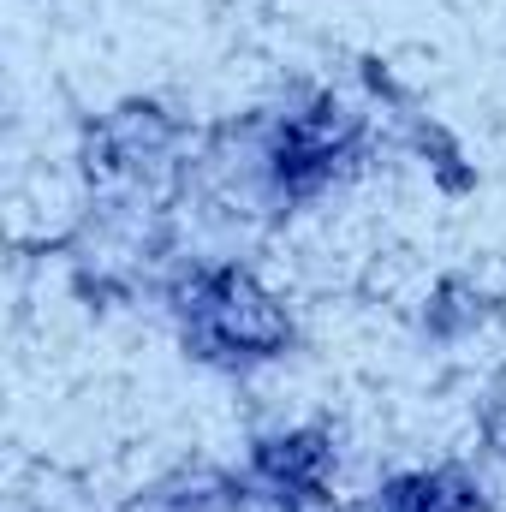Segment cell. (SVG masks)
I'll list each match as a JSON object with an SVG mask.
<instances>
[{"label": "cell", "instance_id": "6da1fadb", "mask_svg": "<svg viewBox=\"0 0 506 512\" xmlns=\"http://www.w3.org/2000/svg\"><path fill=\"white\" fill-rule=\"evenodd\" d=\"M191 322L209 346L239 352V358H268L286 346V310L256 286L251 274H209L191 292Z\"/></svg>", "mask_w": 506, "mask_h": 512}, {"label": "cell", "instance_id": "7a4b0ae2", "mask_svg": "<svg viewBox=\"0 0 506 512\" xmlns=\"http://www.w3.org/2000/svg\"><path fill=\"white\" fill-rule=\"evenodd\" d=\"M352 137H358V120H352L346 108L298 114L292 126L280 131V179H286V185H316V179H328V173L346 161Z\"/></svg>", "mask_w": 506, "mask_h": 512}, {"label": "cell", "instance_id": "3957f363", "mask_svg": "<svg viewBox=\"0 0 506 512\" xmlns=\"http://www.w3.org/2000/svg\"><path fill=\"white\" fill-rule=\"evenodd\" d=\"M328 471V447L316 435H292V441H268L262 447V477L286 495H316Z\"/></svg>", "mask_w": 506, "mask_h": 512}, {"label": "cell", "instance_id": "277c9868", "mask_svg": "<svg viewBox=\"0 0 506 512\" xmlns=\"http://www.w3.org/2000/svg\"><path fill=\"white\" fill-rule=\"evenodd\" d=\"M381 512H483V501L459 477H405V483L387 489Z\"/></svg>", "mask_w": 506, "mask_h": 512}]
</instances>
